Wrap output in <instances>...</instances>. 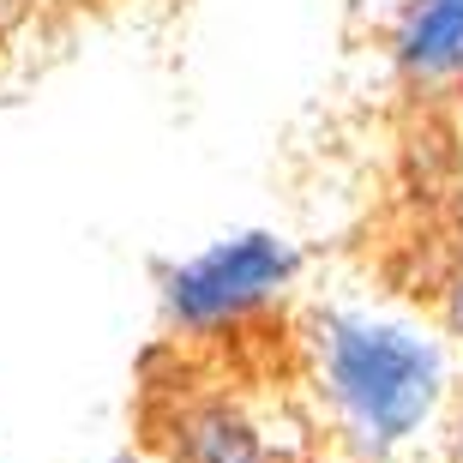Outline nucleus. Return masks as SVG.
<instances>
[{"label": "nucleus", "instance_id": "nucleus-1", "mask_svg": "<svg viewBox=\"0 0 463 463\" xmlns=\"http://www.w3.org/2000/svg\"><path fill=\"white\" fill-rule=\"evenodd\" d=\"M313 385L361 458H392L433 421L446 397V355L428 331L367 307H331L307 331Z\"/></svg>", "mask_w": 463, "mask_h": 463}, {"label": "nucleus", "instance_id": "nucleus-2", "mask_svg": "<svg viewBox=\"0 0 463 463\" xmlns=\"http://www.w3.org/2000/svg\"><path fill=\"white\" fill-rule=\"evenodd\" d=\"M295 271H301L295 241L271 235V229H241V235L199 247L163 277V313L187 337H223L259 319L271 301H283Z\"/></svg>", "mask_w": 463, "mask_h": 463}, {"label": "nucleus", "instance_id": "nucleus-3", "mask_svg": "<svg viewBox=\"0 0 463 463\" xmlns=\"http://www.w3.org/2000/svg\"><path fill=\"white\" fill-rule=\"evenodd\" d=\"M151 428L163 463H283L265 421L229 392L175 397L163 415H151Z\"/></svg>", "mask_w": 463, "mask_h": 463}, {"label": "nucleus", "instance_id": "nucleus-4", "mask_svg": "<svg viewBox=\"0 0 463 463\" xmlns=\"http://www.w3.org/2000/svg\"><path fill=\"white\" fill-rule=\"evenodd\" d=\"M397 67L415 85H463V0H410L403 6Z\"/></svg>", "mask_w": 463, "mask_h": 463}, {"label": "nucleus", "instance_id": "nucleus-5", "mask_svg": "<svg viewBox=\"0 0 463 463\" xmlns=\"http://www.w3.org/2000/svg\"><path fill=\"white\" fill-rule=\"evenodd\" d=\"M439 313H446V326L463 337V259H458V271L446 277V289H439Z\"/></svg>", "mask_w": 463, "mask_h": 463}, {"label": "nucleus", "instance_id": "nucleus-6", "mask_svg": "<svg viewBox=\"0 0 463 463\" xmlns=\"http://www.w3.org/2000/svg\"><path fill=\"white\" fill-rule=\"evenodd\" d=\"M458 463H463V410H458Z\"/></svg>", "mask_w": 463, "mask_h": 463}, {"label": "nucleus", "instance_id": "nucleus-7", "mask_svg": "<svg viewBox=\"0 0 463 463\" xmlns=\"http://www.w3.org/2000/svg\"><path fill=\"white\" fill-rule=\"evenodd\" d=\"M115 463H151V458H115Z\"/></svg>", "mask_w": 463, "mask_h": 463}]
</instances>
